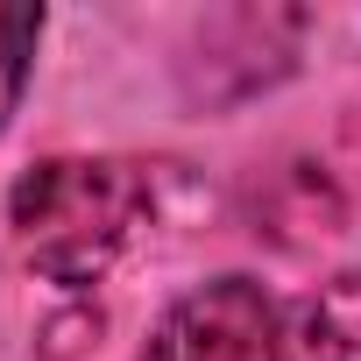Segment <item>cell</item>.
Here are the masks:
<instances>
[{
  "mask_svg": "<svg viewBox=\"0 0 361 361\" xmlns=\"http://www.w3.org/2000/svg\"><path fill=\"white\" fill-rule=\"evenodd\" d=\"M340 227V192L326 163H276L255 185V234L269 241H319Z\"/></svg>",
  "mask_w": 361,
  "mask_h": 361,
  "instance_id": "277c9868",
  "label": "cell"
},
{
  "mask_svg": "<svg viewBox=\"0 0 361 361\" xmlns=\"http://www.w3.org/2000/svg\"><path fill=\"white\" fill-rule=\"evenodd\" d=\"M269 361H361V269L305 290L276 319Z\"/></svg>",
  "mask_w": 361,
  "mask_h": 361,
  "instance_id": "3957f363",
  "label": "cell"
},
{
  "mask_svg": "<svg viewBox=\"0 0 361 361\" xmlns=\"http://www.w3.org/2000/svg\"><path fill=\"white\" fill-rule=\"evenodd\" d=\"M149 220V185L114 156H50L15 185V241L57 283H92Z\"/></svg>",
  "mask_w": 361,
  "mask_h": 361,
  "instance_id": "6da1fadb",
  "label": "cell"
},
{
  "mask_svg": "<svg viewBox=\"0 0 361 361\" xmlns=\"http://www.w3.org/2000/svg\"><path fill=\"white\" fill-rule=\"evenodd\" d=\"M269 333L276 319H269L262 283L220 276V283H199L192 298H177L135 361H262Z\"/></svg>",
  "mask_w": 361,
  "mask_h": 361,
  "instance_id": "7a4b0ae2",
  "label": "cell"
},
{
  "mask_svg": "<svg viewBox=\"0 0 361 361\" xmlns=\"http://www.w3.org/2000/svg\"><path fill=\"white\" fill-rule=\"evenodd\" d=\"M43 36V8H0V121L15 114L22 85H29V50Z\"/></svg>",
  "mask_w": 361,
  "mask_h": 361,
  "instance_id": "5b68a950",
  "label": "cell"
}]
</instances>
